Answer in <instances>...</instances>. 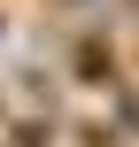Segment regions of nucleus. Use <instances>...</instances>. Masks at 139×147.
Wrapping results in <instances>:
<instances>
[{
    "label": "nucleus",
    "mask_w": 139,
    "mask_h": 147,
    "mask_svg": "<svg viewBox=\"0 0 139 147\" xmlns=\"http://www.w3.org/2000/svg\"><path fill=\"white\" fill-rule=\"evenodd\" d=\"M15 147H54V124H23V132H15Z\"/></svg>",
    "instance_id": "2"
},
{
    "label": "nucleus",
    "mask_w": 139,
    "mask_h": 147,
    "mask_svg": "<svg viewBox=\"0 0 139 147\" xmlns=\"http://www.w3.org/2000/svg\"><path fill=\"white\" fill-rule=\"evenodd\" d=\"M77 78H85V85H116V54H108L101 39H77Z\"/></svg>",
    "instance_id": "1"
}]
</instances>
